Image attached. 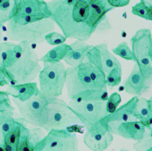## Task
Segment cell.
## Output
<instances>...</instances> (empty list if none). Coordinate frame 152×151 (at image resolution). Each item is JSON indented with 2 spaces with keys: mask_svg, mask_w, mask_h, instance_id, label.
<instances>
[{
  "mask_svg": "<svg viewBox=\"0 0 152 151\" xmlns=\"http://www.w3.org/2000/svg\"><path fill=\"white\" fill-rule=\"evenodd\" d=\"M50 19L66 38L87 41L95 33L88 23V0H53L47 2Z\"/></svg>",
  "mask_w": 152,
  "mask_h": 151,
  "instance_id": "1",
  "label": "cell"
},
{
  "mask_svg": "<svg viewBox=\"0 0 152 151\" xmlns=\"http://www.w3.org/2000/svg\"><path fill=\"white\" fill-rule=\"evenodd\" d=\"M54 29L55 24L50 18L15 15L7 23L6 36L13 42L40 44Z\"/></svg>",
  "mask_w": 152,
  "mask_h": 151,
  "instance_id": "2",
  "label": "cell"
},
{
  "mask_svg": "<svg viewBox=\"0 0 152 151\" xmlns=\"http://www.w3.org/2000/svg\"><path fill=\"white\" fill-rule=\"evenodd\" d=\"M107 90H90L70 99L68 105L80 119L86 130L107 115Z\"/></svg>",
  "mask_w": 152,
  "mask_h": 151,
  "instance_id": "3",
  "label": "cell"
},
{
  "mask_svg": "<svg viewBox=\"0 0 152 151\" xmlns=\"http://www.w3.org/2000/svg\"><path fill=\"white\" fill-rule=\"evenodd\" d=\"M21 43V55L4 69L7 80L13 84L33 82L42 70L37 55L30 44Z\"/></svg>",
  "mask_w": 152,
  "mask_h": 151,
  "instance_id": "4",
  "label": "cell"
},
{
  "mask_svg": "<svg viewBox=\"0 0 152 151\" xmlns=\"http://www.w3.org/2000/svg\"><path fill=\"white\" fill-rule=\"evenodd\" d=\"M65 69L62 62L43 64L38 75L39 97L48 100L58 98L62 95L65 82Z\"/></svg>",
  "mask_w": 152,
  "mask_h": 151,
  "instance_id": "5",
  "label": "cell"
},
{
  "mask_svg": "<svg viewBox=\"0 0 152 151\" xmlns=\"http://www.w3.org/2000/svg\"><path fill=\"white\" fill-rule=\"evenodd\" d=\"M46 121L43 127L46 132L52 130H66L74 125L82 123L64 100L54 98L47 100Z\"/></svg>",
  "mask_w": 152,
  "mask_h": 151,
  "instance_id": "6",
  "label": "cell"
},
{
  "mask_svg": "<svg viewBox=\"0 0 152 151\" xmlns=\"http://www.w3.org/2000/svg\"><path fill=\"white\" fill-rule=\"evenodd\" d=\"M134 62L145 78L152 80V40L151 32L141 29L136 32L131 39Z\"/></svg>",
  "mask_w": 152,
  "mask_h": 151,
  "instance_id": "7",
  "label": "cell"
},
{
  "mask_svg": "<svg viewBox=\"0 0 152 151\" xmlns=\"http://www.w3.org/2000/svg\"><path fill=\"white\" fill-rule=\"evenodd\" d=\"M34 151H79L77 134L67 130H52L37 143Z\"/></svg>",
  "mask_w": 152,
  "mask_h": 151,
  "instance_id": "8",
  "label": "cell"
},
{
  "mask_svg": "<svg viewBox=\"0 0 152 151\" xmlns=\"http://www.w3.org/2000/svg\"><path fill=\"white\" fill-rule=\"evenodd\" d=\"M12 100L17 106L21 118L20 120L34 127L43 128L46 121L47 100L38 96L26 101L21 102L14 98Z\"/></svg>",
  "mask_w": 152,
  "mask_h": 151,
  "instance_id": "9",
  "label": "cell"
},
{
  "mask_svg": "<svg viewBox=\"0 0 152 151\" xmlns=\"http://www.w3.org/2000/svg\"><path fill=\"white\" fill-rule=\"evenodd\" d=\"M65 86L69 99L85 91L99 90L79 65L65 69Z\"/></svg>",
  "mask_w": 152,
  "mask_h": 151,
  "instance_id": "10",
  "label": "cell"
},
{
  "mask_svg": "<svg viewBox=\"0 0 152 151\" xmlns=\"http://www.w3.org/2000/svg\"><path fill=\"white\" fill-rule=\"evenodd\" d=\"M113 140V135L103 119L86 129L83 137L84 144L93 151L106 150Z\"/></svg>",
  "mask_w": 152,
  "mask_h": 151,
  "instance_id": "11",
  "label": "cell"
},
{
  "mask_svg": "<svg viewBox=\"0 0 152 151\" xmlns=\"http://www.w3.org/2000/svg\"><path fill=\"white\" fill-rule=\"evenodd\" d=\"M86 55L106 76L113 68L121 66L118 59L108 50L106 43L93 46Z\"/></svg>",
  "mask_w": 152,
  "mask_h": 151,
  "instance_id": "12",
  "label": "cell"
},
{
  "mask_svg": "<svg viewBox=\"0 0 152 151\" xmlns=\"http://www.w3.org/2000/svg\"><path fill=\"white\" fill-rule=\"evenodd\" d=\"M50 11L46 1L42 0H15L14 15L38 18H49Z\"/></svg>",
  "mask_w": 152,
  "mask_h": 151,
  "instance_id": "13",
  "label": "cell"
},
{
  "mask_svg": "<svg viewBox=\"0 0 152 151\" xmlns=\"http://www.w3.org/2000/svg\"><path fill=\"white\" fill-rule=\"evenodd\" d=\"M107 124L113 134H115L125 139L137 141L144 137L150 131L138 120L119 123L110 122Z\"/></svg>",
  "mask_w": 152,
  "mask_h": 151,
  "instance_id": "14",
  "label": "cell"
},
{
  "mask_svg": "<svg viewBox=\"0 0 152 151\" xmlns=\"http://www.w3.org/2000/svg\"><path fill=\"white\" fill-rule=\"evenodd\" d=\"M151 84V82L142 74L136 64H134L129 76L124 81L125 92L137 97L148 92Z\"/></svg>",
  "mask_w": 152,
  "mask_h": 151,
  "instance_id": "15",
  "label": "cell"
},
{
  "mask_svg": "<svg viewBox=\"0 0 152 151\" xmlns=\"http://www.w3.org/2000/svg\"><path fill=\"white\" fill-rule=\"evenodd\" d=\"M88 23L95 32L99 23L107 17V12L113 8L109 4L107 0H88Z\"/></svg>",
  "mask_w": 152,
  "mask_h": 151,
  "instance_id": "16",
  "label": "cell"
},
{
  "mask_svg": "<svg viewBox=\"0 0 152 151\" xmlns=\"http://www.w3.org/2000/svg\"><path fill=\"white\" fill-rule=\"evenodd\" d=\"M41 128L26 126L15 151H34L35 146L45 136Z\"/></svg>",
  "mask_w": 152,
  "mask_h": 151,
  "instance_id": "17",
  "label": "cell"
},
{
  "mask_svg": "<svg viewBox=\"0 0 152 151\" xmlns=\"http://www.w3.org/2000/svg\"><path fill=\"white\" fill-rule=\"evenodd\" d=\"M138 97L134 96L126 103L118 108L113 113L108 114L103 120L107 124L110 122H123L137 121L134 117V108Z\"/></svg>",
  "mask_w": 152,
  "mask_h": 151,
  "instance_id": "18",
  "label": "cell"
},
{
  "mask_svg": "<svg viewBox=\"0 0 152 151\" xmlns=\"http://www.w3.org/2000/svg\"><path fill=\"white\" fill-rule=\"evenodd\" d=\"M9 96L19 101L24 102L38 96L39 89L36 82H29L9 85L5 91Z\"/></svg>",
  "mask_w": 152,
  "mask_h": 151,
  "instance_id": "19",
  "label": "cell"
},
{
  "mask_svg": "<svg viewBox=\"0 0 152 151\" xmlns=\"http://www.w3.org/2000/svg\"><path fill=\"white\" fill-rule=\"evenodd\" d=\"M78 65L91 78L98 89L107 90V87L105 84L106 75L88 59L86 54Z\"/></svg>",
  "mask_w": 152,
  "mask_h": 151,
  "instance_id": "20",
  "label": "cell"
},
{
  "mask_svg": "<svg viewBox=\"0 0 152 151\" xmlns=\"http://www.w3.org/2000/svg\"><path fill=\"white\" fill-rule=\"evenodd\" d=\"M23 45L20 42L17 44L11 42L0 43V67L4 69L8 67L15 59L22 54Z\"/></svg>",
  "mask_w": 152,
  "mask_h": 151,
  "instance_id": "21",
  "label": "cell"
},
{
  "mask_svg": "<svg viewBox=\"0 0 152 151\" xmlns=\"http://www.w3.org/2000/svg\"><path fill=\"white\" fill-rule=\"evenodd\" d=\"M134 117L142 123L148 130L152 131V99L138 98L135 108Z\"/></svg>",
  "mask_w": 152,
  "mask_h": 151,
  "instance_id": "22",
  "label": "cell"
},
{
  "mask_svg": "<svg viewBox=\"0 0 152 151\" xmlns=\"http://www.w3.org/2000/svg\"><path fill=\"white\" fill-rule=\"evenodd\" d=\"M69 45L70 49L63 59V61L69 67L78 65L86 53L93 46V45H89L81 40H76Z\"/></svg>",
  "mask_w": 152,
  "mask_h": 151,
  "instance_id": "23",
  "label": "cell"
},
{
  "mask_svg": "<svg viewBox=\"0 0 152 151\" xmlns=\"http://www.w3.org/2000/svg\"><path fill=\"white\" fill-rule=\"evenodd\" d=\"M26 126V124L23 121L17 119L14 126L4 136L2 143L4 151L15 150L23 130Z\"/></svg>",
  "mask_w": 152,
  "mask_h": 151,
  "instance_id": "24",
  "label": "cell"
},
{
  "mask_svg": "<svg viewBox=\"0 0 152 151\" xmlns=\"http://www.w3.org/2000/svg\"><path fill=\"white\" fill-rule=\"evenodd\" d=\"M69 49V45L66 43L58 45L49 51L44 56L39 59V61L43 64L61 62V60H63Z\"/></svg>",
  "mask_w": 152,
  "mask_h": 151,
  "instance_id": "25",
  "label": "cell"
},
{
  "mask_svg": "<svg viewBox=\"0 0 152 151\" xmlns=\"http://www.w3.org/2000/svg\"><path fill=\"white\" fill-rule=\"evenodd\" d=\"M14 111L0 112V144H2L5 135L16 122L14 117Z\"/></svg>",
  "mask_w": 152,
  "mask_h": 151,
  "instance_id": "26",
  "label": "cell"
},
{
  "mask_svg": "<svg viewBox=\"0 0 152 151\" xmlns=\"http://www.w3.org/2000/svg\"><path fill=\"white\" fill-rule=\"evenodd\" d=\"M132 13L146 20H152V1L141 0L132 7Z\"/></svg>",
  "mask_w": 152,
  "mask_h": 151,
  "instance_id": "27",
  "label": "cell"
},
{
  "mask_svg": "<svg viewBox=\"0 0 152 151\" xmlns=\"http://www.w3.org/2000/svg\"><path fill=\"white\" fill-rule=\"evenodd\" d=\"M15 14V0H3L0 5V28Z\"/></svg>",
  "mask_w": 152,
  "mask_h": 151,
  "instance_id": "28",
  "label": "cell"
},
{
  "mask_svg": "<svg viewBox=\"0 0 152 151\" xmlns=\"http://www.w3.org/2000/svg\"><path fill=\"white\" fill-rule=\"evenodd\" d=\"M122 79V68L121 66L113 68L106 76L105 84L112 90L114 87L118 86Z\"/></svg>",
  "mask_w": 152,
  "mask_h": 151,
  "instance_id": "29",
  "label": "cell"
},
{
  "mask_svg": "<svg viewBox=\"0 0 152 151\" xmlns=\"http://www.w3.org/2000/svg\"><path fill=\"white\" fill-rule=\"evenodd\" d=\"M112 50L115 55L119 56L127 61H134L132 51L126 42L120 43L116 48H112Z\"/></svg>",
  "mask_w": 152,
  "mask_h": 151,
  "instance_id": "30",
  "label": "cell"
},
{
  "mask_svg": "<svg viewBox=\"0 0 152 151\" xmlns=\"http://www.w3.org/2000/svg\"><path fill=\"white\" fill-rule=\"evenodd\" d=\"M133 147L135 151H146L152 148L151 131H149L144 137L137 140V141L133 144Z\"/></svg>",
  "mask_w": 152,
  "mask_h": 151,
  "instance_id": "31",
  "label": "cell"
},
{
  "mask_svg": "<svg viewBox=\"0 0 152 151\" xmlns=\"http://www.w3.org/2000/svg\"><path fill=\"white\" fill-rule=\"evenodd\" d=\"M121 102V95L116 92H114L111 94L110 96H108L106 105V112L107 115L113 113L118 108V106Z\"/></svg>",
  "mask_w": 152,
  "mask_h": 151,
  "instance_id": "32",
  "label": "cell"
},
{
  "mask_svg": "<svg viewBox=\"0 0 152 151\" xmlns=\"http://www.w3.org/2000/svg\"><path fill=\"white\" fill-rule=\"evenodd\" d=\"M45 40L50 45H59L64 43L66 38L56 32H52L47 34L45 37Z\"/></svg>",
  "mask_w": 152,
  "mask_h": 151,
  "instance_id": "33",
  "label": "cell"
},
{
  "mask_svg": "<svg viewBox=\"0 0 152 151\" xmlns=\"http://www.w3.org/2000/svg\"><path fill=\"white\" fill-rule=\"evenodd\" d=\"M15 108L12 105L10 96L5 91L0 90V112L14 111Z\"/></svg>",
  "mask_w": 152,
  "mask_h": 151,
  "instance_id": "34",
  "label": "cell"
},
{
  "mask_svg": "<svg viewBox=\"0 0 152 151\" xmlns=\"http://www.w3.org/2000/svg\"><path fill=\"white\" fill-rule=\"evenodd\" d=\"M110 29L111 25L110 23V21L108 17H106L97 26L95 29V32H96L97 34H103L108 32Z\"/></svg>",
  "mask_w": 152,
  "mask_h": 151,
  "instance_id": "35",
  "label": "cell"
},
{
  "mask_svg": "<svg viewBox=\"0 0 152 151\" xmlns=\"http://www.w3.org/2000/svg\"><path fill=\"white\" fill-rule=\"evenodd\" d=\"M109 4L113 8L125 7L129 4V0H107Z\"/></svg>",
  "mask_w": 152,
  "mask_h": 151,
  "instance_id": "36",
  "label": "cell"
},
{
  "mask_svg": "<svg viewBox=\"0 0 152 151\" xmlns=\"http://www.w3.org/2000/svg\"><path fill=\"white\" fill-rule=\"evenodd\" d=\"M8 84H9V82L7 80L4 69L0 67V86H4Z\"/></svg>",
  "mask_w": 152,
  "mask_h": 151,
  "instance_id": "37",
  "label": "cell"
},
{
  "mask_svg": "<svg viewBox=\"0 0 152 151\" xmlns=\"http://www.w3.org/2000/svg\"><path fill=\"white\" fill-rule=\"evenodd\" d=\"M2 37H3V32L1 28H0V43L2 42Z\"/></svg>",
  "mask_w": 152,
  "mask_h": 151,
  "instance_id": "38",
  "label": "cell"
},
{
  "mask_svg": "<svg viewBox=\"0 0 152 151\" xmlns=\"http://www.w3.org/2000/svg\"><path fill=\"white\" fill-rule=\"evenodd\" d=\"M0 151H4V149L2 144H0Z\"/></svg>",
  "mask_w": 152,
  "mask_h": 151,
  "instance_id": "39",
  "label": "cell"
},
{
  "mask_svg": "<svg viewBox=\"0 0 152 151\" xmlns=\"http://www.w3.org/2000/svg\"><path fill=\"white\" fill-rule=\"evenodd\" d=\"M146 151H152V148H150V149H149L148 150H147Z\"/></svg>",
  "mask_w": 152,
  "mask_h": 151,
  "instance_id": "40",
  "label": "cell"
},
{
  "mask_svg": "<svg viewBox=\"0 0 152 151\" xmlns=\"http://www.w3.org/2000/svg\"><path fill=\"white\" fill-rule=\"evenodd\" d=\"M2 2H3V0H0V5L2 3Z\"/></svg>",
  "mask_w": 152,
  "mask_h": 151,
  "instance_id": "41",
  "label": "cell"
},
{
  "mask_svg": "<svg viewBox=\"0 0 152 151\" xmlns=\"http://www.w3.org/2000/svg\"><path fill=\"white\" fill-rule=\"evenodd\" d=\"M119 151H128V150H119Z\"/></svg>",
  "mask_w": 152,
  "mask_h": 151,
  "instance_id": "42",
  "label": "cell"
}]
</instances>
